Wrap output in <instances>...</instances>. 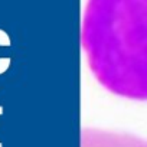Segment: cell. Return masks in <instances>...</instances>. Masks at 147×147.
Listing matches in <instances>:
<instances>
[{
	"mask_svg": "<svg viewBox=\"0 0 147 147\" xmlns=\"http://www.w3.org/2000/svg\"><path fill=\"white\" fill-rule=\"evenodd\" d=\"M81 46L88 69L105 91L147 100V0H87Z\"/></svg>",
	"mask_w": 147,
	"mask_h": 147,
	"instance_id": "cell-1",
	"label": "cell"
},
{
	"mask_svg": "<svg viewBox=\"0 0 147 147\" xmlns=\"http://www.w3.org/2000/svg\"><path fill=\"white\" fill-rule=\"evenodd\" d=\"M10 45H12L10 36L7 35V32L0 29V46H10ZM10 65H12V58L10 56L0 58V75H3V74L10 68Z\"/></svg>",
	"mask_w": 147,
	"mask_h": 147,
	"instance_id": "cell-2",
	"label": "cell"
},
{
	"mask_svg": "<svg viewBox=\"0 0 147 147\" xmlns=\"http://www.w3.org/2000/svg\"><path fill=\"white\" fill-rule=\"evenodd\" d=\"M3 111H5V108H3L2 105H0V115L3 114ZM0 147H3V143H0Z\"/></svg>",
	"mask_w": 147,
	"mask_h": 147,
	"instance_id": "cell-3",
	"label": "cell"
}]
</instances>
